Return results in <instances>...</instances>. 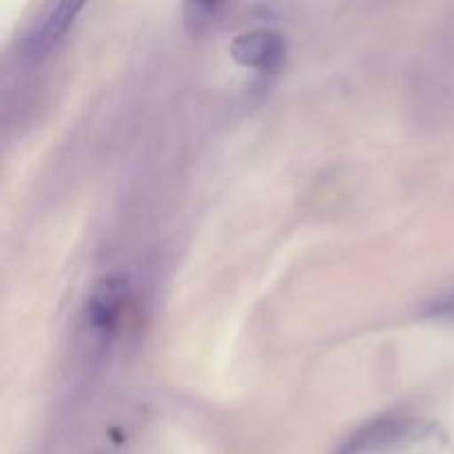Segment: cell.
<instances>
[{
	"mask_svg": "<svg viewBox=\"0 0 454 454\" xmlns=\"http://www.w3.org/2000/svg\"><path fill=\"white\" fill-rule=\"evenodd\" d=\"M446 434L437 424L412 417H386L362 426L337 454H442Z\"/></svg>",
	"mask_w": 454,
	"mask_h": 454,
	"instance_id": "obj_1",
	"label": "cell"
},
{
	"mask_svg": "<svg viewBox=\"0 0 454 454\" xmlns=\"http://www.w3.org/2000/svg\"><path fill=\"white\" fill-rule=\"evenodd\" d=\"M82 3H56L49 4L43 13L34 20L25 35L20 40V58L29 65H38V62L47 60L67 34L74 27L75 18L82 12Z\"/></svg>",
	"mask_w": 454,
	"mask_h": 454,
	"instance_id": "obj_2",
	"label": "cell"
},
{
	"mask_svg": "<svg viewBox=\"0 0 454 454\" xmlns=\"http://www.w3.org/2000/svg\"><path fill=\"white\" fill-rule=\"evenodd\" d=\"M129 282L124 275H109L102 282H98L96 291L91 293L87 301V326L96 335L106 337L114 335L115 328L122 322L124 306L129 301Z\"/></svg>",
	"mask_w": 454,
	"mask_h": 454,
	"instance_id": "obj_3",
	"label": "cell"
},
{
	"mask_svg": "<svg viewBox=\"0 0 454 454\" xmlns=\"http://www.w3.org/2000/svg\"><path fill=\"white\" fill-rule=\"evenodd\" d=\"M231 56L247 69L275 71L286 58V40L278 31H248L231 43Z\"/></svg>",
	"mask_w": 454,
	"mask_h": 454,
	"instance_id": "obj_4",
	"label": "cell"
},
{
	"mask_svg": "<svg viewBox=\"0 0 454 454\" xmlns=\"http://www.w3.org/2000/svg\"><path fill=\"white\" fill-rule=\"evenodd\" d=\"M222 12H224V4L220 3H189L184 4V22L191 34H204L215 27Z\"/></svg>",
	"mask_w": 454,
	"mask_h": 454,
	"instance_id": "obj_5",
	"label": "cell"
},
{
	"mask_svg": "<svg viewBox=\"0 0 454 454\" xmlns=\"http://www.w3.org/2000/svg\"><path fill=\"white\" fill-rule=\"evenodd\" d=\"M426 317L434 319V322H443V324H454V293L452 295L442 297V300L433 301L426 310Z\"/></svg>",
	"mask_w": 454,
	"mask_h": 454,
	"instance_id": "obj_6",
	"label": "cell"
}]
</instances>
